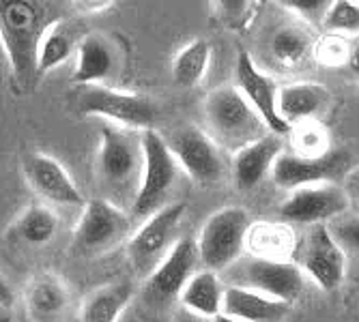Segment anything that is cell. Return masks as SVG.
I'll return each mask as SVG.
<instances>
[{"instance_id":"obj_32","label":"cell","mask_w":359,"mask_h":322,"mask_svg":"<svg viewBox=\"0 0 359 322\" xmlns=\"http://www.w3.org/2000/svg\"><path fill=\"white\" fill-rule=\"evenodd\" d=\"M282 5L290 9L299 20H304L308 26H320V28L332 7L330 0H284Z\"/></svg>"},{"instance_id":"obj_34","label":"cell","mask_w":359,"mask_h":322,"mask_svg":"<svg viewBox=\"0 0 359 322\" xmlns=\"http://www.w3.org/2000/svg\"><path fill=\"white\" fill-rule=\"evenodd\" d=\"M217 13L219 20L228 26V28H243L248 26L250 18H252V3H237V0H228V3H219L217 5Z\"/></svg>"},{"instance_id":"obj_24","label":"cell","mask_w":359,"mask_h":322,"mask_svg":"<svg viewBox=\"0 0 359 322\" xmlns=\"http://www.w3.org/2000/svg\"><path fill=\"white\" fill-rule=\"evenodd\" d=\"M224 293H226V288L222 286V279L217 277V273L203 269L189 279L179 301H181V307L213 320L222 314Z\"/></svg>"},{"instance_id":"obj_3","label":"cell","mask_w":359,"mask_h":322,"mask_svg":"<svg viewBox=\"0 0 359 322\" xmlns=\"http://www.w3.org/2000/svg\"><path fill=\"white\" fill-rule=\"evenodd\" d=\"M74 106L82 116H100L129 132H149L157 120V106L140 92H127L108 86H80L74 92Z\"/></svg>"},{"instance_id":"obj_10","label":"cell","mask_w":359,"mask_h":322,"mask_svg":"<svg viewBox=\"0 0 359 322\" xmlns=\"http://www.w3.org/2000/svg\"><path fill=\"white\" fill-rule=\"evenodd\" d=\"M299 267L325 293H334L342 286L346 275V251L327 223L310 225L299 249Z\"/></svg>"},{"instance_id":"obj_22","label":"cell","mask_w":359,"mask_h":322,"mask_svg":"<svg viewBox=\"0 0 359 322\" xmlns=\"http://www.w3.org/2000/svg\"><path fill=\"white\" fill-rule=\"evenodd\" d=\"M248 249L254 258L263 260H278L290 262L292 253L297 251V239L292 234L288 223H269V221H256L252 223L248 234Z\"/></svg>"},{"instance_id":"obj_11","label":"cell","mask_w":359,"mask_h":322,"mask_svg":"<svg viewBox=\"0 0 359 322\" xmlns=\"http://www.w3.org/2000/svg\"><path fill=\"white\" fill-rule=\"evenodd\" d=\"M179 168L196 183L213 185L224 174V159L215 140L198 127H179L166 140Z\"/></svg>"},{"instance_id":"obj_31","label":"cell","mask_w":359,"mask_h":322,"mask_svg":"<svg viewBox=\"0 0 359 322\" xmlns=\"http://www.w3.org/2000/svg\"><path fill=\"white\" fill-rule=\"evenodd\" d=\"M353 46L346 41V37L340 35H325L314 46V58L325 64V67H348Z\"/></svg>"},{"instance_id":"obj_1","label":"cell","mask_w":359,"mask_h":322,"mask_svg":"<svg viewBox=\"0 0 359 322\" xmlns=\"http://www.w3.org/2000/svg\"><path fill=\"white\" fill-rule=\"evenodd\" d=\"M56 18L48 15L43 3L9 0L0 9V41L11 64V78L20 92L35 86L39 78V48L50 24Z\"/></svg>"},{"instance_id":"obj_6","label":"cell","mask_w":359,"mask_h":322,"mask_svg":"<svg viewBox=\"0 0 359 322\" xmlns=\"http://www.w3.org/2000/svg\"><path fill=\"white\" fill-rule=\"evenodd\" d=\"M132 232V215L106 198L86 202L74 230L72 251L76 255H100L110 251Z\"/></svg>"},{"instance_id":"obj_21","label":"cell","mask_w":359,"mask_h":322,"mask_svg":"<svg viewBox=\"0 0 359 322\" xmlns=\"http://www.w3.org/2000/svg\"><path fill=\"white\" fill-rule=\"evenodd\" d=\"M290 303L269 299L245 286H226L222 314L243 322H282L290 314Z\"/></svg>"},{"instance_id":"obj_16","label":"cell","mask_w":359,"mask_h":322,"mask_svg":"<svg viewBox=\"0 0 359 322\" xmlns=\"http://www.w3.org/2000/svg\"><path fill=\"white\" fill-rule=\"evenodd\" d=\"M201 260L198 243L194 239H179L170 253L147 279V293L157 301H172L181 297L189 279L196 275V262Z\"/></svg>"},{"instance_id":"obj_19","label":"cell","mask_w":359,"mask_h":322,"mask_svg":"<svg viewBox=\"0 0 359 322\" xmlns=\"http://www.w3.org/2000/svg\"><path fill=\"white\" fill-rule=\"evenodd\" d=\"M330 102L332 92L318 82H292L278 90V112L290 127L318 120Z\"/></svg>"},{"instance_id":"obj_2","label":"cell","mask_w":359,"mask_h":322,"mask_svg":"<svg viewBox=\"0 0 359 322\" xmlns=\"http://www.w3.org/2000/svg\"><path fill=\"white\" fill-rule=\"evenodd\" d=\"M205 118L215 144L235 153L267 136L265 120L235 86H222L207 94Z\"/></svg>"},{"instance_id":"obj_33","label":"cell","mask_w":359,"mask_h":322,"mask_svg":"<svg viewBox=\"0 0 359 322\" xmlns=\"http://www.w3.org/2000/svg\"><path fill=\"white\" fill-rule=\"evenodd\" d=\"M330 230L344 251L359 253V217H340L330 223Z\"/></svg>"},{"instance_id":"obj_38","label":"cell","mask_w":359,"mask_h":322,"mask_svg":"<svg viewBox=\"0 0 359 322\" xmlns=\"http://www.w3.org/2000/svg\"><path fill=\"white\" fill-rule=\"evenodd\" d=\"M78 7H82V9H86V7H93L90 11H102L104 7H110L112 3H97V0H95V3H86V0H82V3H76Z\"/></svg>"},{"instance_id":"obj_37","label":"cell","mask_w":359,"mask_h":322,"mask_svg":"<svg viewBox=\"0 0 359 322\" xmlns=\"http://www.w3.org/2000/svg\"><path fill=\"white\" fill-rule=\"evenodd\" d=\"M348 69L355 78H359V43L353 46V52H351V60H348Z\"/></svg>"},{"instance_id":"obj_17","label":"cell","mask_w":359,"mask_h":322,"mask_svg":"<svg viewBox=\"0 0 359 322\" xmlns=\"http://www.w3.org/2000/svg\"><path fill=\"white\" fill-rule=\"evenodd\" d=\"M118 48L100 32H86L78 52L72 80L78 86H104L118 71Z\"/></svg>"},{"instance_id":"obj_13","label":"cell","mask_w":359,"mask_h":322,"mask_svg":"<svg viewBox=\"0 0 359 322\" xmlns=\"http://www.w3.org/2000/svg\"><path fill=\"white\" fill-rule=\"evenodd\" d=\"M243 284L233 286H245L256 293L265 295L276 301L295 303L304 288H306V273L295 262H278V260H263V258H250L239 273Z\"/></svg>"},{"instance_id":"obj_9","label":"cell","mask_w":359,"mask_h":322,"mask_svg":"<svg viewBox=\"0 0 359 322\" xmlns=\"http://www.w3.org/2000/svg\"><path fill=\"white\" fill-rule=\"evenodd\" d=\"M351 209V198L340 183H320L310 187H299L288 193L280 204V219L284 223L318 225L332 223L344 217Z\"/></svg>"},{"instance_id":"obj_36","label":"cell","mask_w":359,"mask_h":322,"mask_svg":"<svg viewBox=\"0 0 359 322\" xmlns=\"http://www.w3.org/2000/svg\"><path fill=\"white\" fill-rule=\"evenodd\" d=\"M172 322H213L211 318H205V316H198V314H194L185 307L177 309L175 316H172Z\"/></svg>"},{"instance_id":"obj_23","label":"cell","mask_w":359,"mask_h":322,"mask_svg":"<svg viewBox=\"0 0 359 322\" xmlns=\"http://www.w3.org/2000/svg\"><path fill=\"white\" fill-rule=\"evenodd\" d=\"M84 35L78 28V22L56 20L50 24L39 48V76L48 74L67 60L74 52H78Z\"/></svg>"},{"instance_id":"obj_27","label":"cell","mask_w":359,"mask_h":322,"mask_svg":"<svg viewBox=\"0 0 359 322\" xmlns=\"http://www.w3.org/2000/svg\"><path fill=\"white\" fill-rule=\"evenodd\" d=\"M316 41L304 28L297 26H282L271 35V54L276 62L286 69H295L306 62L310 54H314Z\"/></svg>"},{"instance_id":"obj_40","label":"cell","mask_w":359,"mask_h":322,"mask_svg":"<svg viewBox=\"0 0 359 322\" xmlns=\"http://www.w3.org/2000/svg\"><path fill=\"white\" fill-rule=\"evenodd\" d=\"M213 322H243V320H235V318H231V316H224V314H219L217 318H213Z\"/></svg>"},{"instance_id":"obj_14","label":"cell","mask_w":359,"mask_h":322,"mask_svg":"<svg viewBox=\"0 0 359 322\" xmlns=\"http://www.w3.org/2000/svg\"><path fill=\"white\" fill-rule=\"evenodd\" d=\"M235 88L250 102V106L265 120L269 134L280 138L290 136L292 127L284 122L278 112V90L271 78L256 67V62L248 50H239L237 67H235Z\"/></svg>"},{"instance_id":"obj_12","label":"cell","mask_w":359,"mask_h":322,"mask_svg":"<svg viewBox=\"0 0 359 322\" xmlns=\"http://www.w3.org/2000/svg\"><path fill=\"white\" fill-rule=\"evenodd\" d=\"M351 159L346 150H332L325 157H302L297 153H282L271 170L273 183L282 189L295 191L299 187L336 183L351 172Z\"/></svg>"},{"instance_id":"obj_35","label":"cell","mask_w":359,"mask_h":322,"mask_svg":"<svg viewBox=\"0 0 359 322\" xmlns=\"http://www.w3.org/2000/svg\"><path fill=\"white\" fill-rule=\"evenodd\" d=\"M344 189L351 198V204L355 202L359 206V166L351 168V172L344 176Z\"/></svg>"},{"instance_id":"obj_25","label":"cell","mask_w":359,"mask_h":322,"mask_svg":"<svg viewBox=\"0 0 359 322\" xmlns=\"http://www.w3.org/2000/svg\"><path fill=\"white\" fill-rule=\"evenodd\" d=\"M134 293H136L134 284L127 279L95 290L82 305L80 320L82 322H116L121 314L125 312V307L129 305V301L134 299Z\"/></svg>"},{"instance_id":"obj_7","label":"cell","mask_w":359,"mask_h":322,"mask_svg":"<svg viewBox=\"0 0 359 322\" xmlns=\"http://www.w3.org/2000/svg\"><path fill=\"white\" fill-rule=\"evenodd\" d=\"M142 138H136L129 129L104 122L100 155H97V172L104 185L112 191H125L134 178H142Z\"/></svg>"},{"instance_id":"obj_4","label":"cell","mask_w":359,"mask_h":322,"mask_svg":"<svg viewBox=\"0 0 359 322\" xmlns=\"http://www.w3.org/2000/svg\"><path fill=\"white\" fill-rule=\"evenodd\" d=\"M140 138H142V153H144V168L129 215L134 219L147 221L157 211L168 206L164 204V200L177 183L179 164L168 148L166 138L157 134L155 129L142 132Z\"/></svg>"},{"instance_id":"obj_8","label":"cell","mask_w":359,"mask_h":322,"mask_svg":"<svg viewBox=\"0 0 359 322\" xmlns=\"http://www.w3.org/2000/svg\"><path fill=\"white\" fill-rule=\"evenodd\" d=\"M187 206L183 202H172L149 217L140 228L129 239L127 251L129 260L136 267L138 273H153L170 249L177 245V228L185 215Z\"/></svg>"},{"instance_id":"obj_28","label":"cell","mask_w":359,"mask_h":322,"mask_svg":"<svg viewBox=\"0 0 359 322\" xmlns=\"http://www.w3.org/2000/svg\"><path fill=\"white\" fill-rule=\"evenodd\" d=\"M211 62V43L207 39L189 41L172 60V80L183 88L201 84Z\"/></svg>"},{"instance_id":"obj_18","label":"cell","mask_w":359,"mask_h":322,"mask_svg":"<svg viewBox=\"0 0 359 322\" xmlns=\"http://www.w3.org/2000/svg\"><path fill=\"white\" fill-rule=\"evenodd\" d=\"M26 314L32 322H60L69 309V288L54 273H37L24 293Z\"/></svg>"},{"instance_id":"obj_39","label":"cell","mask_w":359,"mask_h":322,"mask_svg":"<svg viewBox=\"0 0 359 322\" xmlns=\"http://www.w3.org/2000/svg\"><path fill=\"white\" fill-rule=\"evenodd\" d=\"M0 322H13L11 305H3V307H0Z\"/></svg>"},{"instance_id":"obj_15","label":"cell","mask_w":359,"mask_h":322,"mask_svg":"<svg viewBox=\"0 0 359 322\" xmlns=\"http://www.w3.org/2000/svg\"><path fill=\"white\" fill-rule=\"evenodd\" d=\"M22 170L30 189L43 200L65 206H86L82 191L58 159L46 153H30L24 157Z\"/></svg>"},{"instance_id":"obj_5","label":"cell","mask_w":359,"mask_h":322,"mask_svg":"<svg viewBox=\"0 0 359 322\" xmlns=\"http://www.w3.org/2000/svg\"><path fill=\"white\" fill-rule=\"evenodd\" d=\"M252 221L245 209L226 206L215 211L203 225L198 237L201 262L207 271H224L237 262L248 247Z\"/></svg>"},{"instance_id":"obj_30","label":"cell","mask_w":359,"mask_h":322,"mask_svg":"<svg viewBox=\"0 0 359 322\" xmlns=\"http://www.w3.org/2000/svg\"><path fill=\"white\" fill-rule=\"evenodd\" d=\"M323 30L327 35L359 37V0H334Z\"/></svg>"},{"instance_id":"obj_26","label":"cell","mask_w":359,"mask_h":322,"mask_svg":"<svg viewBox=\"0 0 359 322\" xmlns=\"http://www.w3.org/2000/svg\"><path fill=\"white\" fill-rule=\"evenodd\" d=\"M58 230V217L46 204H32L20 213L11 225V234L26 245H46Z\"/></svg>"},{"instance_id":"obj_29","label":"cell","mask_w":359,"mask_h":322,"mask_svg":"<svg viewBox=\"0 0 359 322\" xmlns=\"http://www.w3.org/2000/svg\"><path fill=\"white\" fill-rule=\"evenodd\" d=\"M290 142H292V153H297L302 157H325L332 153V140L325 125L320 120H308L302 125H295L290 132Z\"/></svg>"},{"instance_id":"obj_20","label":"cell","mask_w":359,"mask_h":322,"mask_svg":"<svg viewBox=\"0 0 359 322\" xmlns=\"http://www.w3.org/2000/svg\"><path fill=\"white\" fill-rule=\"evenodd\" d=\"M282 155V138L276 134H267L241 148L233 157V178L237 189L248 191L254 189L276 166L278 157Z\"/></svg>"}]
</instances>
